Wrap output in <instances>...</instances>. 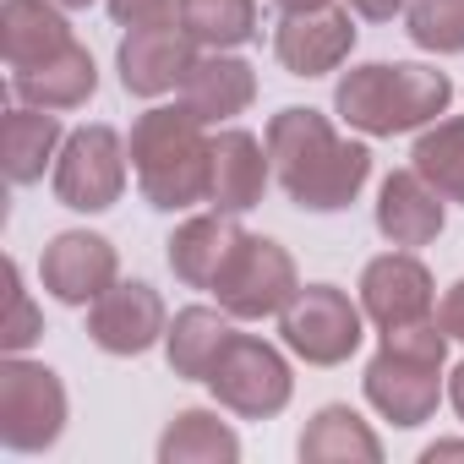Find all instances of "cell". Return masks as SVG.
<instances>
[{
  "label": "cell",
  "mask_w": 464,
  "mask_h": 464,
  "mask_svg": "<svg viewBox=\"0 0 464 464\" xmlns=\"http://www.w3.org/2000/svg\"><path fill=\"white\" fill-rule=\"evenodd\" d=\"M404 34L431 55H464V0H410Z\"/></svg>",
  "instance_id": "4316f807"
},
{
  "label": "cell",
  "mask_w": 464,
  "mask_h": 464,
  "mask_svg": "<svg viewBox=\"0 0 464 464\" xmlns=\"http://www.w3.org/2000/svg\"><path fill=\"white\" fill-rule=\"evenodd\" d=\"M236 213H197V218H186L175 236L164 241L169 246V274L186 285V290H213V279H218V268H224V257H229V246H236Z\"/></svg>",
  "instance_id": "d6986e66"
},
{
  "label": "cell",
  "mask_w": 464,
  "mask_h": 464,
  "mask_svg": "<svg viewBox=\"0 0 464 464\" xmlns=\"http://www.w3.org/2000/svg\"><path fill=\"white\" fill-rule=\"evenodd\" d=\"M126 142L115 126H77L66 131L61 153H55V169H50V186H55V202L72 208V213H104L121 202L126 191Z\"/></svg>",
  "instance_id": "ba28073f"
},
{
  "label": "cell",
  "mask_w": 464,
  "mask_h": 464,
  "mask_svg": "<svg viewBox=\"0 0 464 464\" xmlns=\"http://www.w3.org/2000/svg\"><path fill=\"white\" fill-rule=\"evenodd\" d=\"M197 39L180 23H148V28H126L115 66H121V88L131 99H164L186 82V72L197 66Z\"/></svg>",
  "instance_id": "8fae6325"
},
{
  "label": "cell",
  "mask_w": 464,
  "mask_h": 464,
  "mask_svg": "<svg viewBox=\"0 0 464 464\" xmlns=\"http://www.w3.org/2000/svg\"><path fill=\"white\" fill-rule=\"evenodd\" d=\"M453 104V82L437 66L420 61H366L355 72L339 77L334 88V110L344 126H355L361 137H399V131H420L437 115H448Z\"/></svg>",
  "instance_id": "3957f363"
},
{
  "label": "cell",
  "mask_w": 464,
  "mask_h": 464,
  "mask_svg": "<svg viewBox=\"0 0 464 464\" xmlns=\"http://www.w3.org/2000/svg\"><path fill=\"white\" fill-rule=\"evenodd\" d=\"M99 88V66L82 44L61 50L55 61L44 66H28V72H12V99L17 104H34V110H82Z\"/></svg>",
  "instance_id": "ffe728a7"
},
{
  "label": "cell",
  "mask_w": 464,
  "mask_h": 464,
  "mask_svg": "<svg viewBox=\"0 0 464 464\" xmlns=\"http://www.w3.org/2000/svg\"><path fill=\"white\" fill-rule=\"evenodd\" d=\"M121 28H148V23H180V0H104Z\"/></svg>",
  "instance_id": "f1b7e54d"
},
{
  "label": "cell",
  "mask_w": 464,
  "mask_h": 464,
  "mask_svg": "<svg viewBox=\"0 0 464 464\" xmlns=\"http://www.w3.org/2000/svg\"><path fill=\"white\" fill-rule=\"evenodd\" d=\"M355 50V23L339 6L323 12H285V23L274 28V55L290 77H328L334 66H344Z\"/></svg>",
  "instance_id": "5bb4252c"
},
{
  "label": "cell",
  "mask_w": 464,
  "mask_h": 464,
  "mask_svg": "<svg viewBox=\"0 0 464 464\" xmlns=\"http://www.w3.org/2000/svg\"><path fill=\"white\" fill-rule=\"evenodd\" d=\"M295 453H301V464H382L377 431H372L350 404H323V410L306 420Z\"/></svg>",
  "instance_id": "7402d4cb"
},
{
  "label": "cell",
  "mask_w": 464,
  "mask_h": 464,
  "mask_svg": "<svg viewBox=\"0 0 464 464\" xmlns=\"http://www.w3.org/2000/svg\"><path fill=\"white\" fill-rule=\"evenodd\" d=\"M164 328H169V312H164L159 290L142 279H115L88 306V339L104 355H142L164 339Z\"/></svg>",
  "instance_id": "7c38bea8"
},
{
  "label": "cell",
  "mask_w": 464,
  "mask_h": 464,
  "mask_svg": "<svg viewBox=\"0 0 464 464\" xmlns=\"http://www.w3.org/2000/svg\"><path fill=\"white\" fill-rule=\"evenodd\" d=\"M448 404H453V415L464 420V361L453 366V377H448Z\"/></svg>",
  "instance_id": "d6a6232c"
},
{
  "label": "cell",
  "mask_w": 464,
  "mask_h": 464,
  "mask_svg": "<svg viewBox=\"0 0 464 464\" xmlns=\"http://www.w3.org/2000/svg\"><path fill=\"white\" fill-rule=\"evenodd\" d=\"M61 6H66V12H82V6H93V0H61Z\"/></svg>",
  "instance_id": "e575fe53"
},
{
  "label": "cell",
  "mask_w": 464,
  "mask_h": 464,
  "mask_svg": "<svg viewBox=\"0 0 464 464\" xmlns=\"http://www.w3.org/2000/svg\"><path fill=\"white\" fill-rule=\"evenodd\" d=\"M66 131L55 110H34V104H12L6 110V180L12 186H34L44 180V164L61 153Z\"/></svg>",
  "instance_id": "603a6c76"
},
{
  "label": "cell",
  "mask_w": 464,
  "mask_h": 464,
  "mask_svg": "<svg viewBox=\"0 0 464 464\" xmlns=\"http://www.w3.org/2000/svg\"><path fill=\"white\" fill-rule=\"evenodd\" d=\"M442 366H448V334L437 317L393 328V334H382L377 355L366 361V377H361L366 404L404 431L426 426L442 399Z\"/></svg>",
  "instance_id": "277c9868"
},
{
  "label": "cell",
  "mask_w": 464,
  "mask_h": 464,
  "mask_svg": "<svg viewBox=\"0 0 464 464\" xmlns=\"http://www.w3.org/2000/svg\"><path fill=\"white\" fill-rule=\"evenodd\" d=\"M279 12H323V6H334V0H274Z\"/></svg>",
  "instance_id": "836d02e7"
},
{
  "label": "cell",
  "mask_w": 464,
  "mask_h": 464,
  "mask_svg": "<svg viewBox=\"0 0 464 464\" xmlns=\"http://www.w3.org/2000/svg\"><path fill=\"white\" fill-rule=\"evenodd\" d=\"M131 169L142 197L159 213H186L208 202L213 186V137L186 104H153L131 126Z\"/></svg>",
  "instance_id": "7a4b0ae2"
},
{
  "label": "cell",
  "mask_w": 464,
  "mask_h": 464,
  "mask_svg": "<svg viewBox=\"0 0 464 464\" xmlns=\"http://www.w3.org/2000/svg\"><path fill=\"white\" fill-rule=\"evenodd\" d=\"M268 159L274 175L285 186V197L306 213H339L361 197V186L372 180V148L366 142H344L323 110L290 104L268 121Z\"/></svg>",
  "instance_id": "6da1fadb"
},
{
  "label": "cell",
  "mask_w": 464,
  "mask_h": 464,
  "mask_svg": "<svg viewBox=\"0 0 464 464\" xmlns=\"http://www.w3.org/2000/svg\"><path fill=\"white\" fill-rule=\"evenodd\" d=\"M301 290V274H295V257L268 241V236H236L229 246L218 279H213V295L218 306L236 317V323H263V317H279Z\"/></svg>",
  "instance_id": "5b68a950"
},
{
  "label": "cell",
  "mask_w": 464,
  "mask_h": 464,
  "mask_svg": "<svg viewBox=\"0 0 464 464\" xmlns=\"http://www.w3.org/2000/svg\"><path fill=\"white\" fill-rule=\"evenodd\" d=\"M437 459H464V442H431V448H420V464H437Z\"/></svg>",
  "instance_id": "1f68e13d"
},
{
  "label": "cell",
  "mask_w": 464,
  "mask_h": 464,
  "mask_svg": "<svg viewBox=\"0 0 464 464\" xmlns=\"http://www.w3.org/2000/svg\"><path fill=\"white\" fill-rule=\"evenodd\" d=\"M66 431V388L50 366L6 355L0 361V442L12 453H44Z\"/></svg>",
  "instance_id": "52a82bcc"
},
{
  "label": "cell",
  "mask_w": 464,
  "mask_h": 464,
  "mask_svg": "<svg viewBox=\"0 0 464 464\" xmlns=\"http://www.w3.org/2000/svg\"><path fill=\"white\" fill-rule=\"evenodd\" d=\"M268 175H274V159H268V142H257L252 131L229 126L213 137V186H208V208L218 213H252L268 191Z\"/></svg>",
  "instance_id": "e0dca14e"
},
{
  "label": "cell",
  "mask_w": 464,
  "mask_h": 464,
  "mask_svg": "<svg viewBox=\"0 0 464 464\" xmlns=\"http://www.w3.org/2000/svg\"><path fill=\"white\" fill-rule=\"evenodd\" d=\"M442 224H448L442 191L426 186L415 164H410V169H393V175L382 180V191H377V229H382L388 246H404V252L431 246V241L442 236Z\"/></svg>",
  "instance_id": "9a60e30c"
},
{
  "label": "cell",
  "mask_w": 464,
  "mask_h": 464,
  "mask_svg": "<svg viewBox=\"0 0 464 464\" xmlns=\"http://www.w3.org/2000/svg\"><path fill=\"white\" fill-rule=\"evenodd\" d=\"M437 323H442V334H448V339H459V344H464V279H459V285L442 295V306H437Z\"/></svg>",
  "instance_id": "f546056e"
},
{
  "label": "cell",
  "mask_w": 464,
  "mask_h": 464,
  "mask_svg": "<svg viewBox=\"0 0 464 464\" xmlns=\"http://www.w3.org/2000/svg\"><path fill=\"white\" fill-rule=\"evenodd\" d=\"M431 274L415 252H382L366 263L361 274V312L377 334H393V328H410V323H431L437 312V295H431Z\"/></svg>",
  "instance_id": "30bf717a"
},
{
  "label": "cell",
  "mask_w": 464,
  "mask_h": 464,
  "mask_svg": "<svg viewBox=\"0 0 464 464\" xmlns=\"http://www.w3.org/2000/svg\"><path fill=\"white\" fill-rule=\"evenodd\" d=\"M241 437L218 420V410H180L159 437V464H236Z\"/></svg>",
  "instance_id": "cb8c5ba5"
},
{
  "label": "cell",
  "mask_w": 464,
  "mask_h": 464,
  "mask_svg": "<svg viewBox=\"0 0 464 464\" xmlns=\"http://www.w3.org/2000/svg\"><path fill=\"white\" fill-rule=\"evenodd\" d=\"M404 6L410 0H350V12L366 23H393V17H404Z\"/></svg>",
  "instance_id": "4dcf8cb0"
},
{
  "label": "cell",
  "mask_w": 464,
  "mask_h": 464,
  "mask_svg": "<svg viewBox=\"0 0 464 464\" xmlns=\"http://www.w3.org/2000/svg\"><path fill=\"white\" fill-rule=\"evenodd\" d=\"M208 388H213V399L229 415H241V420H274L290 404L295 377H290L285 350H274L257 334H236V339L224 344L218 366L208 372Z\"/></svg>",
  "instance_id": "8992f818"
},
{
  "label": "cell",
  "mask_w": 464,
  "mask_h": 464,
  "mask_svg": "<svg viewBox=\"0 0 464 464\" xmlns=\"http://www.w3.org/2000/svg\"><path fill=\"white\" fill-rule=\"evenodd\" d=\"M410 164L420 169L426 186L442 191V202H459L464 208V115L420 126V137L410 148Z\"/></svg>",
  "instance_id": "d4e9b609"
},
{
  "label": "cell",
  "mask_w": 464,
  "mask_h": 464,
  "mask_svg": "<svg viewBox=\"0 0 464 464\" xmlns=\"http://www.w3.org/2000/svg\"><path fill=\"white\" fill-rule=\"evenodd\" d=\"M6 290H12V317L0 323V344H6V355H23V350L44 334V323H39V312H34V295L23 290V268H17V263H6Z\"/></svg>",
  "instance_id": "83f0119b"
},
{
  "label": "cell",
  "mask_w": 464,
  "mask_h": 464,
  "mask_svg": "<svg viewBox=\"0 0 464 464\" xmlns=\"http://www.w3.org/2000/svg\"><path fill=\"white\" fill-rule=\"evenodd\" d=\"M361 306L339 290V285H306L295 290V301L279 312V339L290 355H301L306 366H344L361 350Z\"/></svg>",
  "instance_id": "9c48e42d"
},
{
  "label": "cell",
  "mask_w": 464,
  "mask_h": 464,
  "mask_svg": "<svg viewBox=\"0 0 464 464\" xmlns=\"http://www.w3.org/2000/svg\"><path fill=\"white\" fill-rule=\"evenodd\" d=\"M121 274V257L93 229H61L39 257V279L61 306H93Z\"/></svg>",
  "instance_id": "4fadbf2b"
},
{
  "label": "cell",
  "mask_w": 464,
  "mask_h": 464,
  "mask_svg": "<svg viewBox=\"0 0 464 464\" xmlns=\"http://www.w3.org/2000/svg\"><path fill=\"white\" fill-rule=\"evenodd\" d=\"M72 44L77 39H72L61 0H6V6H0V55H6L12 72L44 66Z\"/></svg>",
  "instance_id": "ac0fdd59"
},
{
  "label": "cell",
  "mask_w": 464,
  "mask_h": 464,
  "mask_svg": "<svg viewBox=\"0 0 464 464\" xmlns=\"http://www.w3.org/2000/svg\"><path fill=\"white\" fill-rule=\"evenodd\" d=\"M252 99H257V72H252L241 55H229V50L197 55V66H191L186 82H180V104H186L202 126H224V121L246 115Z\"/></svg>",
  "instance_id": "2e32d148"
},
{
  "label": "cell",
  "mask_w": 464,
  "mask_h": 464,
  "mask_svg": "<svg viewBox=\"0 0 464 464\" xmlns=\"http://www.w3.org/2000/svg\"><path fill=\"white\" fill-rule=\"evenodd\" d=\"M236 339V328H229V312L218 306H186L175 312V323L164 328V355H169V372L180 382H208V372L218 366L224 344Z\"/></svg>",
  "instance_id": "44dd1931"
},
{
  "label": "cell",
  "mask_w": 464,
  "mask_h": 464,
  "mask_svg": "<svg viewBox=\"0 0 464 464\" xmlns=\"http://www.w3.org/2000/svg\"><path fill=\"white\" fill-rule=\"evenodd\" d=\"M180 28L202 50H241L257 39V0H180Z\"/></svg>",
  "instance_id": "484cf974"
}]
</instances>
